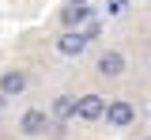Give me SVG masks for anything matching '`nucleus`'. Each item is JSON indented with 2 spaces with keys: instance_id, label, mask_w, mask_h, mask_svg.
<instances>
[{
  "instance_id": "obj_4",
  "label": "nucleus",
  "mask_w": 151,
  "mask_h": 140,
  "mask_svg": "<svg viewBox=\"0 0 151 140\" xmlns=\"http://www.w3.org/2000/svg\"><path fill=\"white\" fill-rule=\"evenodd\" d=\"M102 114H106V95L87 91V95L76 99V114H72V118H79V121H98Z\"/></svg>"
},
{
  "instance_id": "obj_8",
  "label": "nucleus",
  "mask_w": 151,
  "mask_h": 140,
  "mask_svg": "<svg viewBox=\"0 0 151 140\" xmlns=\"http://www.w3.org/2000/svg\"><path fill=\"white\" fill-rule=\"evenodd\" d=\"M60 19H64V27H79V23H87V19H91V0H87V4H68Z\"/></svg>"
},
{
  "instance_id": "obj_7",
  "label": "nucleus",
  "mask_w": 151,
  "mask_h": 140,
  "mask_svg": "<svg viewBox=\"0 0 151 140\" xmlns=\"http://www.w3.org/2000/svg\"><path fill=\"white\" fill-rule=\"evenodd\" d=\"M72 114H76V95L60 91V95L53 99V106H49V118L53 121H72Z\"/></svg>"
},
{
  "instance_id": "obj_5",
  "label": "nucleus",
  "mask_w": 151,
  "mask_h": 140,
  "mask_svg": "<svg viewBox=\"0 0 151 140\" xmlns=\"http://www.w3.org/2000/svg\"><path fill=\"white\" fill-rule=\"evenodd\" d=\"M49 114L45 110H38V106H30V110H23L19 114V133L23 136H42V133H49Z\"/></svg>"
},
{
  "instance_id": "obj_6",
  "label": "nucleus",
  "mask_w": 151,
  "mask_h": 140,
  "mask_svg": "<svg viewBox=\"0 0 151 140\" xmlns=\"http://www.w3.org/2000/svg\"><path fill=\"white\" fill-rule=\"evenodd\" d=\"M27 87H30V76H27V68H4V72H0V95H8V99H19Z\"/></svg>"
},
{
  "instance_id": "obj_10",
  "label": "nucleus",
  "mask_w": 151,
  "mask_h": 140,
  "mask_svg": "<svg viewBox=\"0 0 151 140\" xmlns=\"http://www.w3.org/2000/svg\"><path fill=\"white\" fill-rule=\"evenodd\" d=\"M4 106H8V95H0V110H4Z\"/></svg>"
},
{
  "instance_id": "obj_11",
  "label": "nucleus",
  "mask_w": 151,
  "mask_h": 140,
  "mask_svg": "<svg viewBox=\"0 0 151 140\" xmlns=\"http://www.w3.org/2000/svg\"><path fill=\"white\" fill-rule=\"evenodd\" d=\"M68 4H87V0H68Z\"/></svg>"
},
{
  "instance_id": "obj_9",
  "label": "nucleus",
  "mask_w": 151,
  "mask_h": 140,
  "mask_svg": "<svg viewBox=\"0 0 151 140\" xmlns=\"http://www.w3.org/2000/svg\"><path fill=\"white\" fill-rule=\"evenodd\" d=\"M106 12H110V15H121V12H125V0H110V8H106Z\"/></svg>"
},
{
  "instance_id": "obj_12",
  "label": "nucleus",
  "mask_w": 151,
  "mask_h": 140,
  "mask_svg": "<svg viewBox=\"0 0 151 140\" xmlns=\"http://www.w3.org/2000/svg\"><path fill=\"white\" fill-rule=\"evenodd\" d=\"M140 140H151V136H140Z\"/></svg>"
},
{
  "instance_id": "obj_1",
  "label": "nucleus",
  "mask_w": 151,
  "mask_h": 140,
  "mask_svg": "<svg viewBox=\"0 0 151 140\" xmlns=\"http://www.w3.org/2000/svg\"><path fill=\"white\" fill-rule=\"evenodd\" d=\"M94 72H98L102 80H121V76L129 72V57H125L121 49H102L98 61H94Z\"/></svg>"
},
{
  "instance_id": "obj_3",
  "label": "nucleus",
  "mask_w": 151,
  "mask_h": 140,
  "mask_svg": "<svg viewBox=\"0 0 151 140\" xmlns=\"http://www.w3.org/2000/svg\"><path fill=\"white\" fill-rule=\"evenodd\" d=\"M87 45H91L87 30H79V27H64V34L57 38V53H60V57H79Z\"/></svg>"
},
{
  "instance_id": "obj_2",
  "label": "nucleus",
  "mask_w": 151,
  "mask_h": 140,
  "mask_svg": "<svg viewBox=\"0 0 151 140\" xmlns=\"http://www.w3.org/2000/svg\"><path fill=\"white\" fill-rule=\"evenodd\" d=\"M102 118H106V125H110V129H129L132 121H136V106H132L129 99H110Z\"/></svg>"
}]
</instances>
